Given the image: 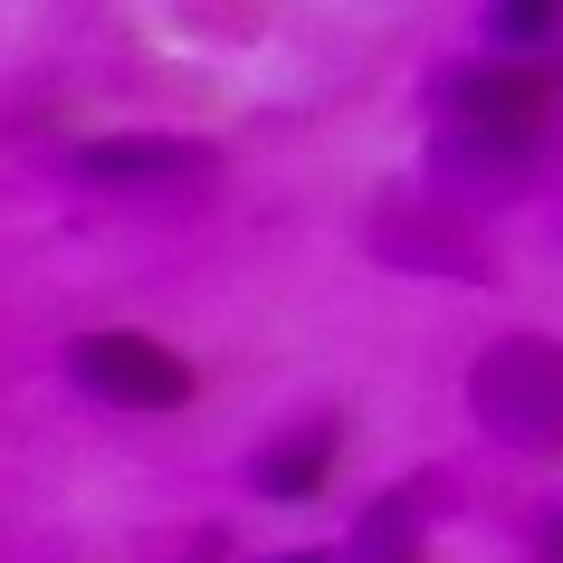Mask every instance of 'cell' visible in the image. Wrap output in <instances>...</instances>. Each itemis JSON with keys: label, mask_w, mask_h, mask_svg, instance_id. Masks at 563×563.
<instances>
[{"label": "cell", "mask_w": 563, "mask_h": 563, "mask_svg": "<svg viewBox=\"0 0 563 563\" xmlns=\"http://www.w3.org/2000/svg\"><path fill=\"white\" fill-rule=\"evenodd\" d=\"M487 30H497V48H544V30H554V10H534V0H516V10H487Z\"/></svg>", "instance_id": "5"}, {"label": "cell", "mask_w": 563, "mask_h": 563, "mask_svg": "<svg viewBox=\"0 0 563 563\" xmlns=\"http://www.w3.org/2000/svg\"><path fill=\"white\" fill-rule=\"evenodd\" d=\"M87 173H106V181H115V173H134V181H144V173H210V153H163V144H96V153H87Z\"/></svg>", "instance_id": "4"}, {"label": "cell", "mask_w": 563, "mask_h": 563, "mask_svg": "<svg viewBox=\"0 0 563 563\" xmlns=\"http://www.w3.org/2000/svg\"><path fill=\"white\" fill-rule=\"evenodd\" d=\"M334 449H344V430H334V420H306L297 440H277L258 459V487L277 506H306V497H325V477H334Z\"/></svg>", "instance_id": "3"}, {"label": "cell", "mask_w": 563, "mask_h": 563, "mask_svg": "<svg viewBox=\"0 0 563 563\" xmlns=\"http://www.w3.org/2000/svg\"><path fill=\"white\" fill-rule=\"evenodd\" d=\"M77 383L115 411H181L191 401V363L153 334H87L77 344Z\"/></svg>", "instance_id": "1"}, {"label": "cell", "mask_w": 563, "mask_h": 563, "mask_svg": "<svg viewBox=\"0 0 563 563\" xmlns=\"http://www.w3.org/2000/svg\"><path fill=\"white\" fill-rule=\"evenodd\" d=\"M449 106L468 124H516L534 134L544 106H554V77H506V67H468V77H449Z\"/></svg>", "instance_id": "2"}, {"label": "cell", "mask_w": 563, "mask_h": 563, "mask_svg": "<svg viewBox=\"0 0 563 563\" xmlns=\"http://www.w3.org/2000/svg\"><path fill=\"white\" fill-rule=\"evenodd\" d=\"M287 563H325V554H287Z\"/></svg>", "instance_id": "7"}, {"label": "cell", "mask_w": 563, "mask_h": 563, "mask_svg": "<svg viewBox=\"0 0 563 563\" xmlns=\"http://www.w3.org/2000/svg\"><path fill=\"white\" fill-rule=\"evenodd\" d=\"M544 563H563V516H554V526H544Z\"/></svg>", "instance_id": "6"}]
</instances>
